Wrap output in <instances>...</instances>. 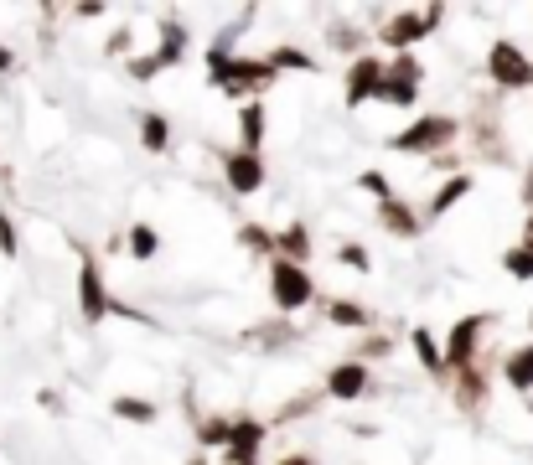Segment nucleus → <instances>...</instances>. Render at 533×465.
<instances>
[{"instance_id":"f257e3e1","label":"nucleus","mask_w":533,"mask_h":465,"mask_svg":"<svg viewBox=\"0 0 533 465\" xmlns=\"http://www.w3.org/2000/svg\"><path fill=\"white\" fill-rule=\"evenodd\" d=\"M456 135H461V119L456 114H420V119H409L399 135H389V150H399V155H446L451 145H456Z\"/></svg>"},{"instance_id":"f03ea898","label":"nucleus","mask_w":533,"mask_h":465,"mask_svg":"<svg viewBox=\"0 0 533 465\" xmlns=\"http://www.w3.org/2000/svg\"><path fill=\"white\" fill-rule=\"evenodd\" d=\"M440 21H446V6H425V11L409 6V11H394L389 21L378 26V47H389L394 57H399V52H414V47L430 37V31H440Z\"/></svg>"},{"instance_id":"7ed1b4c3","label":"nucleus","mask_w":533,"mask_h":465,"mask_svg":"<svg viewBox=\"0 0 533 465\" xmlns=\"http://www.w3.org/2000/svg\"><path fill=\"white\" fill-rule=\"evenodd\" d=\"M270 300H275L280 316H295V310L316 305V279H311V269L290 264V259H270Z\"/></svg>"},{"instance_id":"20e7f679","label":"nucleus","mask_w":533,"mask_h":465,"mask_svg":"<svg viewBox=\"0 0 533 465\" xmlns=\"http://www.w3.org/2000/svg\"><path fill=\"white\" fill-rule=\"evenodd\" d=\"M487 78H492L502 93H523V88H533V57H528L518 42L497 37V42L487 47Z\"/></svg>"},{"instance_id":"39448f33","label":"nucleus","mask_w":533,"mask_h":465,"mask_svg":"<svg viewBox=\"0 0 533 465\" xmlns=\"http://www.w3.org/2000/svg\"><path fill=\"white\" fill-rule=\"evenodd\" d=\"M492 316L487 310H477V316H461L446 336V378H456L461 367H477L482 362V336H487Z\"/></svg>"},{"instance_id":"423d86ee","label":"nucleus","mask_w":533,"mask_h":465,"mask_svg":"<svg viewBox=\"0 0 533 465\" xmlns=\"http://www.w3.org/2000/svg\"><path fill=\"white\" fill-rule=\"evenodd\" d=\"M420 88H425V62L414 52H399V57H389V78H383V99L378 104L414 109L420 104Z\"/></svg>"},{"instance_id":"0eeeda50","label":"nucleus","mask_w":533,"mask_h":465,"mask_svg":"<svg viewBox=\"0 0 533 465\" xmlns=\"http://www.w3.org/2000/svg\"><path fill=\"white\" fill-rule=\"evenodd\" d=\"M109 285H104V264H99V254H78V310H83V321L88 326H99L104 316H109Z\"/></svg>"},{"instance_id":"6e6552de","label":"nucleus","mask_w":533,"mask_h":465,"mask_svg":"<svg viewBox=\"0 0 533 465\" xmlns=\"http://www.w3.org/2000/svg\"><path fill=\"white\" fill-rule=\"evenodd\" d=\"M383 78H389V57L368 52V57L352 62V68H347V83H342V99H347V109H363V104L383 99Z\"/></svg>"},{"instance_id":"1a4fd4ad","label":"nucleus","mask_w":533,"mask_h":465,"mask_svg":"<svg viewBox=\"0 0 533 465\" xmlns=\"http://www.w3.org/2000/svg\"><path fill=\"white\" fill-rule=\"evenodd\" d=\"M218 166H223V181H228L233 197H254L259 186H264V161H259L254 150H239V145H233V150L218 155Z\"/></svg>"},{"instance_id":"9d476101","label":"nucleus","mask_w":533,"mask_h":465,"mask_svg":"<svg viewBox=\"0 0 533 465\" xmlns=\"http://www.w3.org/2000/svg\"><path fill=\"white\" fill-rule=\"evenodd\" d=\"M368 388H373V372H368V362H358V357L327 367V383H321V393L337 398V403H358V398H368Z\"/></svg>"},{"instance_id":"9b49d317","label":"nucleus","mask_w":533,"mask_h":465,"mask_svg":"<svg viewBox=\"0 0 533 465\" xmlns=\"http://www.w3.org/2000/svg\"><path fill=\"white\" fill-rule=\"evenodd\" d=\"M451 393H456V409L477 414L482 403H487V393H492V372H487V362H477V367H461L456 378H451Z\"/></svg>"},{"instance_id":"f8f14e48","label":"nucleus","mask_w":533,"mask_h":465,"mask_svg":"<svg viewBox=\"0 0 533 465\" xmlns=\"http://www.w3.org/2000/svg\"><path fill=\"white\" fill-rule=\"evenodd\" d=\"M373 212H378V228L389 233V238H420V228H425V217L414 212L404 197H394V202H378Z\"/></svg>"},{"instance_id":"ddd939ff","label":"nucleus","mask_w":533,"mask_h":465,"mask_svg":"<svg viewBox=\"0 0 533 465\" xmlns=\"http://www.w3.org/2000/svg\"><path fill=\"white\" fill-rule=\"evenodd\" d=\"M311 254H316V243H311V228L306 223H285L280 233H275V259H290V264H311Z\"/></svg>"},{"instance_id":"4468645a","label":"nucleus","mask_w":533,"mask_h":465,"mask_svg":"<svg viewBox=\"0 0 533 465\" xmlns=\"http://www.w3.org/2000/svg\"><path fill=\"white\" fill-rule=\"evenodd\" d=\"M409 347H414V357H420V367L430 372L435 383H446V347H440V341H435L425 326H414V331H409Z\"/></svg>"},{"instance_id":"2eb2a0df","label":"nucleus","mask_w":533,"mask_h":465,"mask_svg":"<svg viewBox=\"0 0 533 465\" xmlns=\"http://www.w3.org/2000/svg\"><path fill=\"white\" fill-rule=\"evenodd\" d=\"M502 383H508L513 393H533V341L502 357Z\"/></svg>"},{"instance_id":"dca6fc26","label":"nucleus","mask_w":533,"mask_h":465,"mask_svg":"<svg viewBox=\"0 0 533 465\" xmlns=\"http://www.w3.org/2000/svg\"><path fill=\"white\" fill-rule=\"evenodd\" d=\"M156 62H161V73L166 68H176V62L187 57V26L182 21H161V42H156V52H151Z\"/></svg>"},{"instance_id":"f3484780","label":"nucleus","mask_w":533,"mask_h":465,"mask_svg":"<svg viewBox=\"0 0 533 465\" xmlns=\"http://www.w3.org/2000/svg\"><path fill=\"white\" fill-rule=\"evenodd\" d=\"M244 341H249V347H264V352H280V347H290V341H295V326H290V316L259 321L254 331H244Z\"/></svg>"},{"instance_id":"a211bd4d","label":"nucleus","mask_w":533,"mask_h":465,"mask_svg":"<svg viewBox=\"0 0 533 465\" xmlns=\"http://www.w3.org/2000/svg\"><path fill=\"white\" fill-rule=\"evenodd\" d=\"M192 424H197V445L202 450H228V440H233V419H223V414H192Z\"/></svg>"},{"instance_id":"6ab92c4d","label":"nucleus","mask_w":533,"mask_h":465,"mask_svg":"<svg viewBox=\"0 0 533 465\" xmlns=\"http://www.w3.org/2000/svg\"><path fill=\"white\" fill-rule=\"evenodd\" d=\"M109 414L125 419V424H156L161 419V409H156L151 398H140V393H120V398L109 403Z\"/></svg>"},{"instance_id":"aec40b11","label":"nucleus","mask_w":533,"mask_h":465,"mask_svg":"<svg viewBox=\"0 0 533 465\" xmlns=\"http://www.w3.org/2000/svg\"><path fill=\"white\" fill-rule=\"evenodd\" d=\"M264 104L254 99V104H239V150H254L259 155V145H264Z\"/></svg>"},{"instance_id":"412c9836","label":"nucleus","mask_w":533,"mask_h":465,"mask_svg":"<svg viewBox=\"0 0 533 465\" xmlns=\"http://www.w3.org/2000/svg\"><path fill=\"white\" fill-rule=\"evenodd\" d=\"M327 326H342V331H368L373 316H368V305L358 300H327Z\"/></svg>"},{"instance_id":"4be33fe9","label":"nucleus","mask_w":533,"mask_h":465,"mask_svg":"<svg viewBox=\"0 0 533 465\" xmlns=\"http://www.w3.org/2000/svg\"><path fill=\"white\" fill-rule=\"evenodd\" d=\"M461 197H471V171H461V176H446V181H440V192L430 197V212L425 217H446Z\"/></svg>"},{"instance_id":"5701e85b","label":"nucleus","mask_w":533,"mask_h":465,"mask_svg":"<svg viewBox=\"0 0 533 465\" xmlns=\"http://www.w3.org/2000/svg\"><path fill=\"white\" fill-rule=\"evenodd\" d=\"M140 145L151 150V155H166L171 150V119L166 114H140Z\"/></svg>"},{"instance_id":"b1692460","label":"nucleus","mask_w":533,"mask_h":465,"mask_svg":"<svg viewBox=\"0 0 533 465\" xmlns=\"http://www.w3.org/2000/svg\"><path fill=\"white\" fill-rule=\"evenodd\" d=\"M270 68H275V73H316V57H311L306 47H295V42H280V47L270 52Z\"/></svg>"},{"instance_id":"393cba45","label":"nucleus","mask_w":533,"mask_h":465,"mask_svg":"<svg viewBox=\"0 0 533 465\" xmlns=\"http://www.w3.org/2000/svg\"><path fill=\"white\" fill-rule=\"evenodd\" d=\"M125 248H130V259L151 264V259L161 254V233H156L151 223H130V238H125Z\"/></svg>"},{"instance_id":"a878e982","label":"nucleus","mask_w":533,"mask_h":465,"mask_svg":"<svg viewBox=\"0 0 533 465\" xmlns=\"http://www.w3.org/2000/svg\"><path fill=\"white\" fill-rule=\"evenodd\" d=\"M321 398H327L321 388H306V393L285 398L280 409H275V419H270V424H290V419H306V414H316V409H321Z\"/></svg>"},{"instance_id":"bb28decb","label":"nucleus","mask_w":533,"mask_h":465,"mask_svg":"<svg viewBox=\"0 0 533 465\" xmlns=\"http://www.w3.org/2000/svg\"><path fill=\"white\" fill-rule=\"evenodd\" d=\"M327 47L332 52H352V62H358V57H368V31L363 26H332L327 31Z\"/></svg>"},{"instance_id":"cd10ccee","label":"nucleus","mask_w":533,"mask_h":465,"mask_svg":"<svg viewBox=\"0 0 533 465\" xmlns=\"http://www.w3.org/2000/svg\"><path fill=\"white\" fill-rule=\"evenodd\" d=\"M239 243H244V254H254V259H275V228H264V223H244Z\"/></svg>"},{"instance_id":"c85d7f7f","label":"nucleus","mask_w":533,"mask_h":465,"mask_svg":"<svg viewBox=\"0 0 533 465\" xmlns=\"http://www.w3.org/2000/svg\"><path fill=\"white\" fill-rule=\"evenodd\" d=\"M502 269H508L518 285H528L533 279V248L528 243H513V248H502Z\"/></svg>"},{"instance_id":"c756f323","label":"nucleus","mask_w":533,"mask_h":465,"mask_svg":"<svg viewBox=\"0 0 533 465\" xmlns=\"http://www.w3.org/2000/svg\"><path fill=\"white\" fill-rule=\"evenodd\" d=\"M394 352V336L389 331H363V341H358V362H383V357H389Z\"/></svg>"},{"instance_id":"7c9ffc66","label":"nucleus","mask_w":533,"mask_h":465,"mask_svg":"<svg viewBox=\"0 0 533 465\" xmlns=\"http://www.w3.org/2000/svg\"><path fill=\"white\" fill-rule=\"evenodd\" d=\"M358 186H363L368 197H378V202H394V197H399V192H394V181L383 176V171H373V166H368V171H358Z\"/></svg>"},{"instance_id":"2f4dec72","label":"nucleus","mask_w":533,"mask_h":465,"mask_svg":"<svg viewBox=\"0 0 533 465\" xmlns=\"http://www.w3.org/2000/svg\"><path fill=\"white\" fill-rule=\"evenodd\" d=\"M337 264L352 269V274H368V269H373V254H368L363 243H342V248H337Z\"/></svg>"},{"instance_id":"473e14b6","label":"nucleus","mask_w":533,"mask_h":465,"mask_svg":"<svg viewBox=\"0 0 533 465\" xmlns=\"http://www.w3.org/2000/svg\"><path fill=\"white\" fill-rule=\"evenodd\" d=\"M0 254H6V259L21 254V233H16V223H11V212H6V207H0Z\"/></svg>"},{"instance_id":"72a5a7b5","label":"nucleus","mask_w":533,"mask_h":465,"mask_svg":"<svg viewBox=\"0 0 533 465\" xmlns=\"http://www.w3.org/2000/svg\"><path fill=\"white\" fill-rule=\"evenodd\" d=\"M125 73H130L135 83H151V78L161 73V62H156V57H130V68H125Z\"/></svg>"},{"instance_id":"f704fd0d","label":"nucleus","mask_w":533,"mask_h":465,"mask_svg":"<svg viewBox=\"0 0 533 465\" xmlns=\"http://www.w3.org/2000/svg\"><path fill=\"white\" fill-rule=\"evenodd\" d=\"M37 403H42L47 414H63V393H57V388H42V393H37Z\"/></svg>"},{"instance_id":"c9c22d12","label":"nucleus","mask_w":533,"mask_h":465,"mask_svg":"<svg viewBox=\"0 0 533 465\" xmlns=\"http://www.w3.org/2000/svg\"><path fill=\"white\" fill-rule=\"evenodd\" d=\"M518 202H523V207L533 212V166L523 171V186H518Z\"/></svg>"},{"instance_id":"e433bc0d","label":"nucleus","mask_w":533,"mask_h":465,"mask_svg":"<svg viewBox=\"0 0 533 465\" xmlns=\"http://www.w3.org/2000/svg\"><path fill=\"white\" fill-rule=\"evenodd\" d=\"M275 465H316V455H306V450H290L285 460H275Z\"/></svg>"},{"instance_id":"4c0bfd02","label":"nucleus","mask_w":533,"mask_h":465,"mask_svg":"<svg viewBox=\"0 0 533 465\" xmlns=\"http://www.w3.org/2000/svg\"><path fill=\"white\" fill-rule=\"evenodd\" d=\"M11 68H16V52H11L6 42H0V73H11Z\"/></svg>"},{"instance_id":"58836bf2","label":"nucleus","mask_w":533,"mask_h":465,"mask_svg":"<svg viewBox=\"0 0 533 465\" xmlns=\"http://www.w3.org/2000/svg\"><path fill=\"white\" fill-rule=\"evenodd\" d=\"M523 243L533 248V212H528V228H523Z\"/></svg>"},{"instance_id":"ea45409f","label":"nucleus","mask_w":533,"mask_h":465,"mask_svg":"<svg viewBox=\"0 0 533 465\" xmlns=\"http://www.w3.org/2000/svg\"><path fill=\"white\" fill-rule=\"evenodd\" d=\"M192 465H207V455H197V460H192Z\"/></svg>"},{"instance_id":"a19ab883","label":"nucleus","mask_w":533,"mask_h":465,"mask_svg":"<svg viewBox=\"0 0 533 465\" xmlns=\"http://www.w3.org/2000/svg\"><path fill=\"white\" fill-rule=\"evenodd\" d=\"M528 326H533V310H528Z\"/></svg>"}]
</instances>
